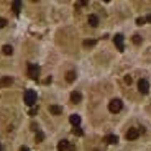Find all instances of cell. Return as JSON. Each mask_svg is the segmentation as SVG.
Returning a JSON list of instances; mask_svg holds the SVG:
<instances>
[{
	"label": "cell",
	"instance_id": "1",
	"mask_svg": "<svg viewBox=\"0 0 151 151\" xmlns=\"http://www.w3.org/2000/svg\"><path fill=\"white\" fill-rule=\"evenodd\" d=\"M23 100H25V104H27L28 107H35V104H36V100H38L36 92L35 91H27L25 95H23Z\"/></svg>",
	"mask_w": 151,
	"mask_h": 151
},
{
	"label": "cell",
	"instance_id": "2",
	"mask_svg": "<svg viewBox=\"0 0 151 151\" xmlns=\"http://www.w3.org/2000/svg\"><path fill=\"white\" fill-rule=\"evenodd\" d=\"M122 109H123V102H122L120 99H113V100H110L109 110H110L112 113H118Z\"/></svg>",
	"mask_w": 151,
	"mask_h": 151
},
{
	"label": "cell",
	"instance_id": "3",
	"mask_svg": "<svg viewBox=\"0 0 151 151\" xmlns=\"http://www.w3.org/2000/svg\"><path fill=\"white\" fill-rule=\"evenodd\" d=\"M28 76L36 81L40 77V66L38 64H28Z\"/></svg>",
	"mask_w": 151,
	"mask_h": 151
},
{
	"label": "cell",
	"instance_id": "4",
	"mask_svg": "<svg viewBox=\"0 0 151 151\" xmlns=\"http://www.w3.org/2000/svg\"><path fill=\"white\" fill-rule=\"evenodd\" d=\"M138 91H140L141 94H148V92H150V82H148L146 79H140L138 81Z\"/></svg>",
	"mask_w": 151,
	"mask_h": 151
},
{
	"label": "cell",
	"instance_id": "5",
	"mask_svg": "<svg viewBox=\"0 0 151 151\" xmlns=\"http://www.w3.org/2000/svg\"><path fill=\"white\" fill-rule=\"evenodd\" d=\"M140 130H136V128H130L128 132H127V140H130V141H133V140H136L138 136H140Z\"/></svg>",
	"mask_w": 151,
	"mask_h": 151
},
{
	"label": "cell",
	"instance_id": "6",
	"mask_svg": "<svg viewBox=\"0 0 151 151\" xmlns=\"http://www.w3.org/2000/svg\"><path fill=\"white\" fill-rule=\"evenodd\" d=\"M113 43H115V46L118 48V51H123V49H125L123 36H122V35H115V38H113Z\"/></svg>",
	"mask_w": 151,
	"mask_h": 151
},
{
	"label": "cell",
	"instance_id": "7",
	"mask_svg": "<svg viewBox=\"0 0 151 151\" xmlns=\"http://www.w3.org/2000/svg\"><path fill=\"white\" fill-rule=\"evenodd\" d=\"M81 100H82V95H81L79 91L71 92V104H79Z\"/></svg>",
	"mask_w": 151,
	"mask_h": 151
},
{
	"label": "cell",
	"instance_id": "8",
	"mask_svg": "<svg viewBox=\"0 0 151 151\" xmlns=\"http://www.w3.org/2000/svg\"><path fill=\"white\" fill-rule=\"evenodd\" d=\"M12 84H13V77H10V76H5L0 79V87H8Z\"/></svg>",
	"mask_w": 151,
	"mask_h": 151
},
{
	"label": "cell",
	"instance_id": "9",
	"mask_svg": "<svg viewBox=\"0 0 151 151\" xmlns=\"http://www.w3.org/2000/svg\"><path fill=\"white\" fill-rule=\"evenodd\" d=\"M69 146H71V143L68 140H61L58 143V151H66V150H69Z\"/></svg>",
	"mask_w": 151,
	"mask_h": 151
},
{
	"label": "cell",
	"instance_id": "10",
	"mask_svg": "<svg viewBox=\"0 0 151 151\" xmlns=\"http://www.w3.org/2000/svg\"><path fill=\"white\" fill-rule=\"evenodd\" d=\"M69 122H71V125H74V127H79L81 125V117L77 115V113H74V115L69 117Z\"/></svg>",
	"mask_w": 151,
	"mask_h": 151
},
{
	"label": "cell",
	"instance_id": "11",
	"mask_svg": "<svg viewBox=\"0 0 151 151\" xmlns=\"http://www.w3.org/2000/svg\"><path fill=\"white\" fill-rule=\"evenodd\" d=\"M105 143L117 145V143H118V136H115V135H107V136H105Z\"/></svg>",
	"mask_w": 151,
	"mask_h": 151
},
{
	"label": "cell",
	"instance_id": "12",
	"mask_svg": "<svg viewBox=\"0 0 151 151\" xmlns=\"http://www.w3.org/2000/svg\"><path fill=\"white\" fill-rule=\"evenodd\" d=\"M49 112L53 113V115H61V113H63V107H59V105H51V107H49Z\"/></svg>",
	"mask_w": 151,
	"mask_h": 151
},
{
	"label": "cell",
	"instance_id": "13",
	"mask_svg": "<svg viewBox=\"0 0 151 151\" xmlns=\"http://www.w3.org/2000/svg\"><path fill=\"white\" fill-rule=\"evenodd\" d=\"M12 10H13V13H15V15H18L20 10H22V2H18V0H17V2H13V4H12Z\"/></svg>",
	"mask_w": 151,
	"mask_h": 151
},
{
	"label": "cell",
	"instance_id": "14",
	"mask_svg": "<svg viewBox=\"0 0 151 151\" xmlns=\"http://www.w3.org/2000/svg\"><path fill=\"white\" fill-rule=\"evenodd\" d=\"M2 53H4L5 56H12V54H13V48H12L10 45H5L4 48H2Z\"/></svg>",
	"mask_w": 151,
	"mask_h": 151
},
{
	"label": "cell",
	"instance_id": "15",
	"mask_svg": "<svg viewBox=\"0 0 151 151\" xmlns=\"http://www.w3.org/2000/svg\"><path fill=\"white\" fill-rule=\"evenodd\" d=\"M89 25H91V27H97V25H99L97 15H89Z\"/></svg>",
	"mask_w": 151,
	"mask_h": 151
},
{
	"label": "cell",
	"instance_id": "16",
	"mask_svg": "<svg viewBox=\"0 0 151 151\" xmlns=\"http://www.w3.org/2000/svg\"><path fill=\"white\" fill-rule=\"evenodd\" d=\"M66 81H68V82H74V81H76V72L74 71H69L68 74H66Z\"/></svg>",
	"mask_w": 151,
	"mask_h": 151
},
{
	"label": "cell",
	"instance_id": "17",
	"mask_svg": "<svg viewBox=\"0 0 151 151\" xmlns=\"http://www.w3.org/2000/svg\"><path fill=\"white\" fill-rule=\"evenodd\" d=\"M95 40H86V41H84V46H86V48H92V46H95Z\"/></svg>",
	"mask_w": 151,
	"mask_h": 151
},
{
	"label": "cell",
	"instance_id": "18",
	"mask_svg": "<svg viewBox=\"0 0 151 151\" xmlns=\"http://www.w3.org/2000/svg\"><path fill=\"white\" fill-rule=\"evenodd\" d=\"M45 140V133L43 132H36V141L40 143V141H43Z\"/></svg>",
	"mask_w": 151,
	"mask_h": 151
},
{
	"label": "cell",
	"instance_id": "19",
	"mask_svg": "<svg viewBox=\"0 0 151 151\" xmlns=\"http://www.w3.org/2000/svg\"><path fill=\"white\" fill-rule=\"evenodd\" d=\"M132 40H133V43H135V45H140V43H141V36H140V35H135Z\"/></svg>",
	"mask_w": 151,
	"mask_h": 151
},
{
	"label": "cell",
	"instance_id": "20",
	"mask_svg": "<svg viewBox=\"0 0 151 151\" xmlns=\"http://www.w3.org/2000/svg\"><path fill=\"white\" fill-rule=\"evenodd\" d=\"M74 135H76V136H82V135H84V132L79 128V127H76V128H74Z\"/></svg>",
	"mask_w": 151,
	"mask_h": 151
},
{
	"label": "cell",
	"instance_id": "21",
	"mask_svg": "<svg viewBox=\"0 0 151 151\" xmlns=\"http://www.w3.org/2000/svg\"><path fill=\"white\" fill-rule=\"evenodd\" d=\"M7 27V20L5 18H0V28H5Z\"/></svg>",
	"mask_w": 151,
	"mask_h": 151
},
{
	"label": "cell",
	"instance_id": "22",
	"mask_svg": "<svg viewBox=\"0 0 151 151\" xmlns=\"http://www.w3.org/2000/svg\"><path fill=\"white\" fill-rule=\"evenodd\" d=\"M146 22V18H136V25H143Z\"/></svg>",
	"mask_w": 151,
	"mask_h": 151
},
{
	"label": "cell",
	"instance_id": "23",
	"mask_svg": "<svg viewBox=\"0 0 151 151\" xmlns=\"http://www.w3.org/2000/svg\"><path fill=\"white\" fill-rule=\"evenodd\" d=\"M125 82H127V84H132V76H125Z\"/></svg>",
	"mask_w": 151,
	"mask_h": 151
},
{
	"label": "cell",
	"instance_id": "24",
	"mask_svg": "<svg viewBox=\"0 0 151 151\" xmlns=\"http://www.w3.org/2000/svg\"><path fill=\"white\" fill-rule=\"evenodd\" d=\"M36 112H38V109H36V107H33V109H30V115H36Z\"/></svg>",
	"mask_w": 151,
	"mask_h": 151
},
{
	"label": "cell",
	"instance_id": "25",
	"mask_svg": "<svg viewBox=\"0 0 151 151\" xmlns=\"http://www.w3.org/2000/svg\"><path fill=\"white\" fill-rule=\"evenodd\" d=\"M20 151H30V150H28L27 146H22V148H20Z\"/></svg>",
	"mask_w": 151,
	"mask_h": 151
},
{
	"label": "cell",
	"instance_id": "26",
	"mask_svg": "<svg viewBox=\"0 0 151 151\" xmlns=\"http://www.w3.org/2000/svg\"><path fill=\"white\" fill-rule=\"evenodd\" d=\"M146 22H151V15H148V17H146Z\"/></svg>",
	"mask_w": 151,
	"mask_h": 151
},
{
	"label": "cell",
	"instance_id": "27",
	"mask_svg": "<svg viewBox=\"0 0 151 151\" xmlns=\"http://www.w3.org/2000/svg\"><path fill=\"white\" fill-rule=\"evenodd\" d=\"M0 151H4V148H2V145H0Z\"/></svg>",
	"mask_w": 151,
	"mask_h": 151
}]
</instances>
